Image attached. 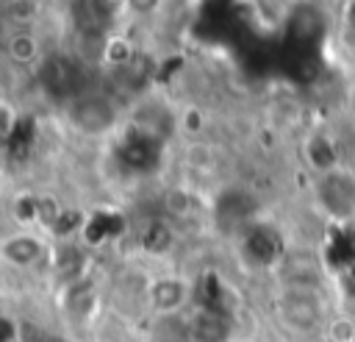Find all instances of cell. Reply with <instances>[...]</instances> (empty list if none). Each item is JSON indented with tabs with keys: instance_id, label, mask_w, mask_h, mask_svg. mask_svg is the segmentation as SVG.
Returning a JSON list of instances; mask_svg holds the SVG:
<instances>
[{
	"instance_id": "cell-1",
	"label": "cell",
	"mask_w": 355,
	"mask_h": 342,
	"mask_svg": "<svg viewBox=\"0 0 355 342\" xmlns=\"http://www.w3.org/2000/svg\"><path fill=\"white\" fill-rule=\"evenodd\" d=\"M338 303L330 289H286L275 286L269 311L275 325L297 342H319Z\"/></svg>"
},
{
	"instance_id": "cell-2",
	"label": "cell",
	"mask_w": 355,
	"mask_h": 342,
	"mask_svg": "<svg viewBox=\"0 0 355 342\" xmlns=\"http://www.w3.org/2000/svg\"><path fill=\"white\" fill-rule=\"evenodd\" d=\"M197 303V284L183 272L150 275L141 286V309L150 320L183 317Z\"/></svg>"
},
{
	"instance_id": "cell-3",
	"label": "cell",
	"mask_w": 355,
	"mask_h": 342,
	"mask_svg": "<svg viewBox=\"0 0 355 342\" xmlns=\"http://www.w3.org/2000/svg\"><path fill=\"white\" fill-rule=\"evenodd\" d=\"M269 275L275 286H286V289H330L327 264L322 253L311 245H288Z\"/></svg>"
},
{
	"instance_id": "cell-4",
	"label": "cell",
	"mask_w": 355,
	"mask_h": 342,
	"mask_svg": "<svg viewBox=\"0 0 355 342\" xmlns=\"http://www.w3.org/2000/svg\"><path fill=\"white\" fill-rule=\"evenodd\" d=\"M64 117L75 133L86 139H105L119 125V106L114 103L111 95L86 89L83 95H78L64 106Z\"/></svg>"
},
{
	"instance_id": "cell-5",
	"label": "cell",
	"mask_w": 355,
	"mask_h": 342,
	"mask_svg": "<svg viewBox=\"0 0 355 342\" xmlns=\"http://www.w3.org/2000/svg\"><path fill=\"white\" fill-rule=\"evenodd\" d=\"M313 203L330 222H352L355 220V170L338 164L327 172L313 175L311 181Z\"/></svg>"
},
{
	"instance_id": "cell-6",
	"label": "cell",
	"mask_w": 355,
	"mask_h": 342,
	"mask_svg": "<svg viewBox=\"0 0 355 342\" xmlns=\"http://www.w3.org/2000/svg\"><path fill=\"white\" fill-rule=\"evenodd\" d=\"M189 342H241V317L230 306L194 303L186 314Z\"/></svg>"
},
{
	"instance_id": "cell-7",
	"label": "cell",
	"mask_w": 355,
	"mask_h": 342,
	"mask_svg": "<svg viewBox=\"0 0 355 342\" xmlns=\"http://www.w3.org/2000/svg\"><path fill=\"white\" fill-rule=\"evenodd\" d=\"M0 256H3L6 267L17 270V272H33L39 267L53 264V245L44 234H39L33 228H17L3 236Z\"/></svg>"
},
{
	"instance_id": "cell-8",
	"label": "cell",
	"mask_w": 355,
	"mask_h": 342,
	"mask_svg": "<svg viewBox=\"0 0 355 342\" xmlns=\"http://www.w3.org/2000/svg\"><path fill=\"white\" fill-rule=\"evenodd\" d=\"M39 83H42V89L53 100H58L64 106L89 89L86 81H83L80 64L69 53H50V56H44L42 64H39Z\"/></svg>"
},
{
	"instance_id": "cell-9",
	"label": "cell",
	"mask_w": 355,
	"mask_h": 342,
	"mask_svg": "<svg viewBox=\"0 0 355 342\" xmlns=\"http://www.w3.org/2000/svg\"><path fill=\"white\" fill-rule=\"evenodd\" d=\"M61 309H64V325L69 331L72 328L92 331V325L103 317V295H100L97 284L89 275H83V278L64 284Z\"/></svg>"
},
{
	"instance_id": "cell-10",
	"label": "cell",
	"mask_w": 355,
	"mask_h": 342,
	"mask_svg": "<svg viewBox=\"0 0 355 342\" xmlns=\"http://www.w3.org/2000/svg\"><path fill=\"white\" fill-rule=\"evenodd\" d=\"M286 31H288V36H291L297 44H302V47L313 44V42L322 36V31H324V17H322L319 6H313V3L294 6L291 17H288V22H286Z\"/></svg>"
},
{
	"instance_id": "cell-11",
	"label": "cell",
	"mask_w": 355,
	"mask_h": 342,
	"mask_svg": "<svg viewBox=\"0 0 355 342\" xmlns=\"http://www.w3.org/2000/svg\"><path fill=\"white\" fill-rule=\"evenodd\" d=\"M6 56L11 64L17 67H31V64H42L44 53H42V42L31 33V31H14L6 39Z\"/></svg>"
},
{
	"instance_id": "cell-12",
	"label": "cell",
	"mask_w": 355,
	"mask_h": 342,
	"mask_svg": "<svg viewBox=\"0 0 355 342\" xmlns=\"http://www.w3.org/2000/svg\"><path fill=\"white\" fill-rule=\"evenodd\" d=\"M136 44L130 42V36H125V33H105L103 39H100V58L108 64V67H116V70H122V67H130L133 61H136Z\"/></svg>"
},
{
	"instance_id": "cell-13",
	"label": "cell",
	"mask_w": 355,
	"mask_h": 342,
	"mask_svg": "<svg viewBox=\"0 0 355 342\" xmlns=\"http://www.w3.org/2000/svg\"><path fill=\"white\" fill-rule=\"evenodd\" d=\"M161 209L166 217L172 220H183V217H191L194 209H197V197L191 189L186 186H169L164 195H161Z\"/></svg>"
},
{
	"instance_id": "cell-14",
	"label": "cell",
	"mask_w": 355,
	"mask_h": 342,
	"mask_svg": "<svg viewBox=\"0 0 355 342\" xmlns=\"http://www.w3.org/2000/svg\"><path fill=\"white\" fill-rule=\"evenodd\" d=\"M183 161L186 167L197 170V172H211L216 167V147L211 142H202V139H191L186 147H183Z\"/></svg>"
},
{
	"instance_id": "cell-15",
	"label": "cell",
	"mask_w": 355,
	"mask_h": 342,
	"mask_svg": "<svg viewBox=\"0 0 355 342\" xmlns=\"http://www.w3.org/2000/svg\"><path fill=\"white\" fill-rule=\"evenodd\" d=\"M319 342H355V311L338 306Z\"/></svg>"
},
{
	"instance_id": "cell-16",
	"label": "cell",
	"mask_w": 355,
	"mask_h": 342,
	"mask_svg": "<svg viewBox=\"0 0 355 342\" xmlns=\"http://www.w3.org/2000/svg\"><path fill=\"white\" fill-rule=\"evenodd\" d=\"M22 342H75V339H72L67 325L53 328V325H33V323H28V331H25Z\"/></svg>"
},
{
	"instance_id": "cell-17",
	"label": "cell",
	"mask_w": 355,
	"mask_h": 342,
	"mask_svg": "<svg viewBox=\"0 0 355 342\" xmlns=\"http://www.w3.org/2000/svg\"><path fill=\"white\" fill-rule=\"evenodd\" d=\"M6 17L14 25H28L39 17V0H6Z\"/></svg>"
},
{
	"instance_id": "cell-18",
	"label": "cell",
	"mask_w": 355,
	"mask_h": 342,
	"mask_svg": "<svg viewBox=\"0 0 355 342\" xmlns=\"http://www.w3.org/2000/svg\"><path fill=\"white\" fill-rule=\"evenodd\" d=\"M333 136H336V145L341 153V164L355 170V122L341 125L338 131H333Z\"/></svg>"
},
{
	"instance_id": "cell-19",
	"label": "cell",
	"mask_w": 355,
	"mask_h": 342,
	"mask_svg": "<svg viewBox=\"0 0 355 342\" xmlns=\"http://www.w3.org/2000/svg\"><path fill=\"white\" fill-rule=\"evenodd\" d=\"M164 8V0H128L125 11L133 17H153Z\"/></svg>"
},
{
	"instance_id": "cell-20",
	"label": "cell",
	"mask_w": 355,
	"mask_h": 342,
	"mask_svg": "<svg viewBox=\"0 0 355 342\" xmlns=\"http://www.w3.org/2000/svg\"><path fill=\"white\" fill-rule=\"evenodd\" d=\"M0 117H3V139L8 142V139L14 136V128H17L19 114H17V108H14L8 100H3V103H0Z\"/></svg>"
},
{
	"instance_id": "cell-21",
	"label": "cell",
	"mask_w": 355,
	"mask_h": 342,
	"mask_svg": "<svg viewBox=\"0 0 355 342\" xmlns=\"http://www.w3.org/2000/svg\"><path fill=\"white\" fill-rule=\"evenodd\" d=\"M100 3H103V6H105V8H108V11H111V14H114V11H119V8H125V6H128V0H100Z\"/></svg>"
}]
</instances>
